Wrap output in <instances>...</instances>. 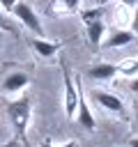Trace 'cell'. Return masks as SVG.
Here are the masks:
<instances>
[{
  "instance_id": "6da1fadb",
  "label": "cell",
  "mask_w": 138,
  "mask_h": 147,
  "mask_svg": "<svg viewBox=\"0 0 138 147\" xmlns=\"http://www.w3.org/2000/svg\"><path fill=\"white\" fill-rule=\"evenodd\" d=\"M30 115H32V101L28 96H21L16 101L7 103V117L16 131V140L18 142H28V124H30Z\"/></svg>"
},
{
  "instance_id": "3957f363",
  "label": "cell",
  "mask_w": 138,
  "mask_h": 147,
  "mask_svg": "<svg viewBox=\"0 0 138 147\" xmlns=\"http://www.w3.org/2000/svg\"><path fill=\"white\" fill-rule=\"evenodd\" d=\"M12 14H14V18H18L21 21V25H25L30 32H34L39 39H44V25H41V21H39V16H37V11L25 2V0H18L16 2V7L12 9Z\"/></svg>"
},
{
  "instance_id": "2e32d148",
  "label": "cell",
  "mask_w": 138,
  "mask_h": 147,
  "mask_svg": "<svg viewBox=\"0 0 138 147\" xmlns=\"http://www.w3.org/2000/svg\"><path fill=\"white\" fill-rule=\"evenodd\" d=\"M129 90H131L133 94H138V76H133V78H131V83H129Z\"/></svg>"
},
{
  "instance_id": "52a82bcc",
  "label": "cell",
  "mask_w": 138,
  "mask_h": 147,
  "mask_svg": "<svg viewBox=\"0 0 138 147\" xmlns=\"http://www.w3.org/2000/svg\"><path fill=\"white\" fill-rule=\"evenodd\" d=\"M83 129H87V131H94L97 129V122H94V117H92V113H90V106H87V101L83 99V94L78 96V106H76V117H74Z\"/></svg>"
},
{
  "instance_id": "4fadbf2b",
  "label": "cell",
  "mask_w": 138,
  "mask_h": 147,
  "mask_svg": "<svg viewBox=\"0 0 138 147\" xmlns=\"http://www.w3.org/2000/svg\"><path fill=\"white\" fill-rule=\"evenodd\" d=\"M94 18H103V9H101V7H97V9H85V11H83V23L94 21Z\"/></svg>"
},
{
  "instance_id": "d4e9b609",
  "label": "cell",
  "mask_w": 138,
  "mask_h": 147,
  "mask_svg": "<svg viewBox=\"0 0 138 147\" xmlns=\"http://www.w3.org/2000/svg\"><path fill=\"white\" fill-rule=\"evenodd\" d=\"M0 41H2V37H0Z\"/></svg>"
},
{
  "instance_id": "ba28073f",
  "label": "cell",
  "mask_w": 138,
  "mask_h": 147,
  "mask_svg": "<svg viewBox=\"0 0 138 147\" xmlns=\"http://www.w3.org/2000/svg\"><path fill=\"white\" fill-rule=\"evenodd\" d=\"M85 34H87V41H90L94 48H99V46H101V37L106 34V23H103V18L87 21V23H85Z\"/></svg>"
},
{
  "instance_id": "9c48e42d",
  "label": "cell",
  "mask_w": 138,
  "mask_h": 147,
  "mask_svg": "<svg viewBox=\"0 0 138 147\" xmlns=\"http://www.w3.org/2000/svg\"><path fill=\"white\" fill-rule=\"evenodd\" d=\"M133 39H136V34L131 30H113L103 39V46L106 48H122V46H129Z\"/></svg>"
},
{
  "instance_id": "8992f818",
  "label": "cell",
  "mask_w": 138,
  "mask_h": 147,
  "mask_svg": "<svg viewBox=\"0 0 138 147\" xmlns=\"http://www.w3.org/2000/svg\"><path fill=\"white\" fill-rule=\"evenodd\" d=\"M115 74H117V64H113V62H99L87 69V76L92 80H113Z\"/></svg>"
},
{
  "instance_id": "7402d4cb",
  "label": "cell",
  "mask_w": 138,
  "mask_h": 147,
  "mask_svg": "<svg viewBox=\"0 0 138 147\" xmlns=\"http://www.w3.org/2000/svg\"><path fill=\"white\" fill-rule=\"evenodd\" d=\"M122 5H126V7H133L136 5L138 7V0H122Z\"/></svg>"
},
{
  "instance_id": "cb8c5ba5",
  "label": "cell",
  "mask_w": 138,
  "mask_h": 147,
  "mask_svg": "<svg viewBox=\"0 0 138 147\" xmlns=\"http://www.w3.org/2000/svg\"><path fill=\"white\" fill-rule=\"evenodd\" d=\"M103 2H108V0H99V5H103Z\"/></svg>"
},
{
  "instance_id": "7c38bea8",
  "label": "cell",
  "mask_w": 138,
  "mask_h": 147,
  "mask_svg": "<svg viewBox=\"0 0 138 147\" xmlns=\"http://www.w3.org/2000/svg\"><path fill=\"white\" fill-rule=\"evenodd\" d=\"M0 30L2 32H9V34H14V37H18V30H16V25L2 14V9H0Z\"/></svg>"
},
{
  "instance_id": "8fae6325",
  "label": "cell",
  "mask_w": 138,
  "mask_h": 147,
  "mask_svg": "<svg viewBox=\"0 0 138 147\" xmlns=\"http://www.w3.org/2000/svg\"><path fill=\"white\" fill-rule=\"evenodd\" d=\"M117 74H124V76H138V60L136 57H126L117 64Z\"/></svg>"
},
{
  "instance_id": "9a60e30c",
  "label": "cell",
  "mask_w": 138,
  "mask_h": 147,
  "mask_svg": "<svg viewBox=\"0 0 138 147\" xmlns=\"http://www.w3.org/2000/svg\"><path fill=\"white\" fill-rule=\"evenodd\" d=\"M78 2H80V0H62L64 9H69V11H71V9H76V7H78Z\"/></svg>"
},
{
  "instance_id": "d6986e66",
  "label": "cell",
  "mask_w": 138,
  "mask_h": 147,
  "mask_svg": "<svg viewBox=\"0 0 138 147\" xmlns=\"http://www.w3.org/2000/svg\"><path fill=\"white\" fill-rule=\"evenodd\" d=\"M55 147H78V142H76V140H67V142H62V145H55Z\"/></svg>"
},
{
  "instance_id": "5bb4252c",
  "label": "cell",
  "mask_w": 138,
  "mask_h": 147,
  "mask_svg": "<svg viewBox=\"0 0 138 147\" xmlns=\"http://www.w3.org/2000/svg\"><path fill=\"white\" fill-rule=\"evenodd\" d=\"M16 2H18V0H0V7L7 9V11H12V9L16 7Z\"/></svg>"
},
{
  "instance_id": "5b68a950",
  "label": "cell",
  "mask_w": 138,
  "mask_h": 147,
  "mask_svg": "<svg viewBox=\"0 0 138 147\" xmlns=\"http://www.w3.org/2000/svg\"><path fill=\"white\" fill-rule=\"evenodd\" d=\"M28 85H30V76L25 71H18V69L16 71H9L5 76V80H2V90L5 92H21Z\"/></svg>"
},
{
  "instance_id": "7a4b0ae2",
  "label": "cell",
  "mask_w": 138,
  "mask_h": 147,
  "mask_svg": "<svg viewBox=\"0 0 138 147\" xmlns=\"http://www.w3.org/2000/svg\"><path fill=\"white\" fill-rule=\"evenodd\" d=\"M62 80H64V113H67V117H76V106H78V96H80V90H78V83L74 80V76H71V71H69V67H67V62L62 60Z\"/></svg>"
},
{
  "instance_id": "e0dca14e",
  "label": "cell",
  "mask_w": 138,
  "mask_h": 147,
  "mask_svg": "<svg viewBox=\"0 0 138 147\" xmlns=\"http://www.w3.org/2000/svg\"><path fill=\"white\" fill-rule=\"evenodd\" d=\"M131 32L133 34L138 32V7H136V14H133V21H131Z\"/></svg>"
},
{
  "instance_id": "30bf717a",
  "label": "cell",
  "mask_w": 138,
  "mask_h": 147,
  "mask_svg": "<svg viewBox=\"0 0 138 147\" xmlns=\"http://www.w3.org/2000/svg\"><path fill=\"white\" fill-rule=\"evenodd\" d=\"M30 44H32L34 53L41 55V57H53V55L60 51V46H62V44H57V41H48V39H39V37H34Z\"/></svg>"
},
{
  "instance_id": "ac0fdd59",
  "label": "cell",
  "mask_w": 138,
  "mask_h": 147,
  "mask_svg": "<svg viewBox=\"0 0 138 147\" xmlns=\"http://www.w3.org/2000/svg\"><path fill=\"white\" fill-rule=\"evenodd\" d=\"M18 145H21V142H18L16 138H12L9 142H0V147H18Z\"/></svg>"
},
{
  "instance_id": "ffe728a7",
  "label": "cell",
  "mask_w": 138,
  "mask_h": 147,
  "mask_svg": "<svg viewBox=\"0 0 138 147\" xmlns=\"http://www.w3.org/2000/svg\"><path fill=\"white\" fill-rule=\"evenodd\" d=\"M133 124H136V129H138V101H136V106H133Z\"/></svg>"
},
{
  "instance_id": "603a6c76",
  "label": "cell",
  "mask_w": 138,
  "mask_h": 147,
  "mask_svg": "<svg viewBox=\"0 0 138 147\" xmlns=\"http://www.w3.org/2000/svg\"><path fill=\"white\" fill-rule=\"evenodd\" d=\"M39 147H55L53 142H48V140H44V142H39Z\"/></svg>"
},
{
  "instance_id": "44dd1931",
  "label": "cell",
  "mask_w": 138,
  "mask_h": 147,
  "mask_svg": "<svg viewBox=\"0 0 138 147\" xmlns=\"http://www.w3.org/2000/svg\"><path fill=\"white\" fill-rule=\"evenodd\" d=\"M129 147H138V136H133V138H129V142H126Z\"/></svg>"
},
{
  "instance_id": "277c9868",
  "label": "cell",
  "mask_w": 138,
  "mask_h": 147,
  "mask_svg": "<svg viewBox=\"0 0 138 147\" xmlns=\"http://www.w3.org/2000/svg\"><path fill=\"white\" fill-rule=\"evenodd\" d=\"M90 96L94 103H99L103 110L113 113V115H120V117H126V106L120 96L110 94V92H101V90H90Z\"/></svg>"
}]
</instances>
